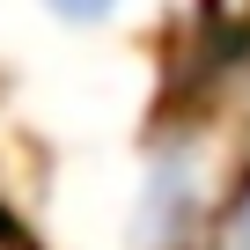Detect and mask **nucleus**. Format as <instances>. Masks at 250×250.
I'll list each match as a JSON object with an SVG mask.
<instances>
[{
    "mask_svg": "<svg viewBox=\"0 0 250 250\" xmlns=\"http://www.w3.org/2000/svg\"><path fill=\"white\" fill-rule=\"evenodd\" d=\"M221 177H213V155L199 133H162L147 147V169H140V191H133V221H125V243L133 250H206V228H213V206H221Z\"/></svg>",
    "mask_w": 250,
    "mask_h": 250,
    "instance_id": "nucleus-1",
    "label": "nucleus"
},
{
    "mask_svg": "<svg viewBox=\"0 0 250 250\" xmlns=\"http://www.w3.org/2000/svg\"><path fill=\"white\" fill-rule=\"evenodd\" d=\"M44 8H52L59 22H74V30H96V22H118L125 0H44Z\"/></svg>",
    "mask_w": 250,
    "mask_h": 250,
    "instance_id": "nucleus-3",
    "label": "nucleus"
},
{
    "mask_svg": "<svg viewBox=\"0 0 250 250\" xmlns=\"http://www.w3.org/2000/svg\"><path fill=\"white\" fill-rule=\"evenodd\" d=\"M206 250H250V155L235 162L221 206H213V228H206Z\"/></svg>",
    "mask_w": 250,
    "mask_h": 250,
    "instance_id": "nucleus-2",
    "label": "nucleus"
}]
</instances>
